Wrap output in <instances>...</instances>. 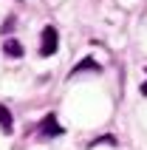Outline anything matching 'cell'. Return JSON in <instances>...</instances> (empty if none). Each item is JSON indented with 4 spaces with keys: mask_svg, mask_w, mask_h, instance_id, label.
<instances>
[{
    "mask_svg": "<svg viewBox=\"0 0 147 150\" xmlns=\"http://www.w3.org/2000/svg\"><path fill=\"white\" fill-rule=\"evenodd\" d=\"M59 48V34L54 25H45L42 28V40H40V57H51V54H57Z\"/></svg>",
    "mask_w": 147,
    "mask_h": 150,
    "instance_id": "cell-1",
    "label": "cell"
},
{
    "mask_svg": "<svg viewBox=\"0 0 147 150\" xmlns=\"http://www.w3.org/2000/svg\"><path fill=\"white\" fill-rule=\"evenodd\" d=\"M40 136L42 139H48V136H62V127H59V122H57L54 113H48V116L40 122Z\"/></svg>",
    "mask_w": 147,
    "mask_h": 150,
    "instance_id": "cell-2",
    "label": "cell"
},
{
    "mask_svg": "<svg viewBox=\"0 0 147 150\" xmlns=\"http://www.w3.org/2000/svg\"><path fill=\"white\" fill-rule=\"evenodd\" d=\"M79 71H96V74H99L102 68H99V62H96L93 57H85L82 62H76V65L71 68V74H79Z\"/></svg>",
    "mask_w": 147,
    "mask_h": 150,
    "instance_id": "cell-3",
    "label": "cell"
},
{
    "mask_svg": "<svg viewBox=\"0 0 147 150\" xmlns=\"http://www.w3.org/2000/svg\"><path fill=\"white\" fill-rule=\"evenodd\" d=\"M3 51H6V54H8V57H23V45H20V42H17V40H6V45H3Z\"/></svg>",
    "mask_w": 147,
    "mask_h": 150,
    "instance_id": "cell-4",
    "label": "cell"
},
{
    "mask_svg": "<svg viewBox=\"0 0 147 150\" xmlns=\"http://www.w3.org/2000/svg\"><path fill=\"white\" fill-rule=\"evenodd\" d=\"M0 127H3L6 133H11V110H8L6 105H0Z\"/></svg>",
    "mask_w": 147,
    "mask_h": 150,
    "instance_id": "cell-5",
    "label": "cell"
},
{
    "mask_svg": "<svg viewBox=\"0 0 147 150\" xmlns=\"http://www.w3.org/2000/svg\"><path fill=\"white\" fill-rule=\"evenodd\" d=\"M141 93H147V82H141Z\"/></svg>",
    "mask_w": 147,
    "mask_h": 150,
    "instance_id": "cell-6",
    "label": "cell"
}]
</instances>
